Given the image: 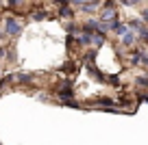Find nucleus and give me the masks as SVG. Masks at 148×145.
Segmentation results:
<instances>
[{"instance_id":"1","label":"nucleus","mask_w":148,"mask_h":145,"mask_svg":"<svg viewBox=\"0 0 148 145\" xmlns=\"http://www.w3.org/2000/svg\"><path fill=\"white\" fill-rule=\"evenodd\" d=\"M20 22L18 20H7V33H9V35H18L20 33Z\"/></svg>"},{"instance_id":"2","label":"nucleus","mask_w":148,"mask_h":145,"mask_svg":"<svg viewBox=\"0 0 148 145\" xmlns=\"http://www.w3.org/2000/svg\"><path fill=\"white\" fill-rule=\"evenodd\" d=\"M111 30H116L118 35L124 37L126 33H129V26H126V24H122V22H113V24H111Z\"/></svg>"},{"instance_id":"3","label":"nucleus","mask_w":148,"mask_h":145,"mask_svg":"<svg viewBox=\"0 0 148 145\" xmlns=\"http://www.w3.org/2000/svg\"><path fill=\"white\" fill-rule=\"evenodd\" d=\"M74 7H81V9H85L89 13V11H94L98 7V2H74Z\"/></svg>"},{"instance_id":"4","label":"nucleus","mask_w":148,"mask_h":145,"mask_svg":"<svg viewBox=\"0 0 148 145\" xmlns=\"http://www.w3.org/2000/svg\"><path fill=\"white\" fill-rule=\"evenodd\" d=\"M79 43H81V45H87V43H92V35H87V33H83V35L79 37Z\"/></svg>"},{"instance_id":"5","label":"nucleus","mask_w":148,"mask_h":145,"mask_svg":"<svg viewBox=\"0 0 148 145\" xmlns=\"http://www.w3.org/2000/svg\"><path fill=\"white\" fill-rule=\"evenodd\" d=\"M92 43L102 45V43H105V35H100V33H98V35H92Z\"/></svg>"},{"instance_id":"6","label":"nucleus","mask_w":148,"mask_h":145,"mask_svg":"<svg viewBox=\"0 0 148 145\" xmlns=\"http://www.w3.org/2000/svg\"><path fill=\"white\" fill-rule=\"evenodd\" d=\"M13 78H18V82H31V74H15Z\"/></svg>"},{"instance_id":"7","label":"nucleus","mask_w":148,"mask_h":145,"mask_svg":"<svg viewBox=\"0 0 148 145\" xmlns=\"http://www.w3.org/2000/svg\"><path fill=\"white\" fill-rule=\"evenodd\" d=\"M59 13L63 15V18H72V9H70V7H61Z\"/></svg>"},{"instance_id":"8","label":"nucleus","mask_w":148,"mask_h":145,"mask_svg":"<svg viewBox=\"0 0 148 145\" xmlns=\"http://www.w3.org/2000/svg\"><path fill=\"white\" fill-rule=\"evenodd\" d=\"M122 41H124V43H126V45H131V43H133V41H135V37H133V35H131V33H126V35H124V37H122Z\"/></svg>"},{"instance_id":"9","label":"nucleus","mask_w":148,"mask_h":145,"mask_svg":"<svg viewBox=\"0 0 148 145\" xmlns=\"http://www.w3.org/2000/svg\"><path fill=\"white\" fill-rule=\"evenodd\" d=\"M98 104H102V106H111V104H113V100H111V98H100V100H98Z\"/></svg>"},{"instance_id":"10","label":"nucleus","mask_w":148,"mask_h":145,"mask_svg":"<svg viewBox=\"0 0 148 145\" xmlns=\"http://www.w3.org/2000/svg\"><path fill=\"white\" fill-rule=\"evenodd\" d=\"M79 30H81V28H79V26H74V24H70V26H68V33H70V35H76Z\"/></svg>"},{"instance_id":"11","label":"nucleus","mask_w":148,"mask_h":145,"mask_svg":"<svg viewBox=\"0 0 148 145\" xmlns=\"http://www.w3.org/2000/svg\"><path fill=\"white\" fill-rule=\"evenodd\" d=\"M139 39L148 41V28H142V30H139Z\"/></svg>"},{"instance_id":"12","label":"nucleus","mask_w":148,"mask_h":145,"mask_svg":"<svg viewBox=\"0 0 148 145\" xmlns=\"http://www.w3.org/2000/svg\"><path fill=\"white\" fill-rule=\"evenodd\" d=\"M137 85H142V87H148V78H146V76H144V78L139 76V78H137Z\"/></svg>"},{"instance_id":"13","label":"nucleus","mask_w":148,"mask_h":145,"mask_svg":"<svg viewBox=\"0 0 148 145\" xmlns=\"http://www.w3.org/2000/svg\"><path fill=\"white\" fill-rule=\"evenodd\" d=\"M33 18H35V20H44V18H46V11H39V13H35Z\"/></svg>"},{"instance_id":"14","label":"nucleus","mask_w":148,"mask_h":145,"mask_svg":"<svg viewBox=\"0 0 148 145\" xmlns=\"http://www.w3.org/2000/svg\"><path fill=\"white\" fill-rule=\"evenodd\" d=\"M142 20H144V22H148V9L142 11Z\"/></svg>"}]
</instances>
